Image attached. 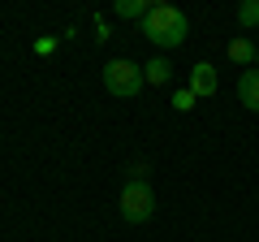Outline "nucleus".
I'll list each match as a JSON object with an SVG mask.
<instances>
[{
	"label": "nucleus",
	"mask_w": 259,
	"mask_h": 242,
	"mask_svg": "<svg viewBox=\"0 0 259 242\" xmlns=\"http://www.w3.org/2000/svg\"><path fill=\"white\" fill-rule=\"evenodd\" d=\"M139 26H143V35H147L156 48H164V52H168V48H182L186 39H190V18H186L177 5H168V0L151 5L147 18H143Z\"/></svg>",
	"instance_id": "f257e3e1"
},
{
	"label": "nucleus",
	"mask_w": 259,
	"mask_h": 242,
	"mask_svg": "<svg viewBox=\"0 0 259 242\" xmlns=\"http://www.w3.org/2000/svg\"><path fill=\"white\" fill-rule=\"evenodd\" d=\"M143 87H147V78H143L139 61H130V56H112V61H104V91H108V95H117V100H134V95H143Z\"/></svg>",
	"instance_id": "f03ea898"
},
{
	"label": "nucleus",
	"mask_w": 259,
	"mask_h": 242,
	"mask_svg": "<svg viewBox=\"0 0 259 242\" xmlns=\"http://www.w3.org/2000/svg\"><path fill=\"white\" fill-rule=\"evenodd\" d=\"M121 216L130 225H147L156 216V190H151L147 177H130L121 186Z\"/></svg>",
	"instance_id": "7ed1b4c3"
},
{
	"label": "nucleus",
	"mask_w": 259,
	"mask_h": 242,
	"mask_svg": "<svg viewBox=\"0 0 259 242\" xmlns=\"http://www.w3.org/2000/svg\"><path fill=\"white\" fill-rule=\"evenodd\" d=\"M186 87H190V91L199 95V100H212V95L221 91L216 65H212V61H194V65H190V83H186Z\"/></svg>",
	"instance_id": "20e7f679"
},
{
	"label": "nucleus",
	"mask_w": 259,
	"mask_h": 242,
	"mask_svg": "<svg viewBox=\"0 0 259 242\" xmlns=\"http://www.w3.org/2000/svg\"><path fill=\"white\" fill-rule=\"evenodd\" d=\"M238 100H242V108L259 112V69H242L238 74Z\"/></svg>",
	"instance_id": "39448f33"
},
{
	"label": "nucleus",
	"mask_w": 259,
	"mask_h": 242,
	"mask_svg": "<svg viewBox=\"0 0 259 242\" xmlns=\"http://www.w3.org/2000/svg\"><path fill=\"white\" fill-rule=\"evenodd\" d=\"M255 56H259V44H250L246 35H238V39H229V61H233V65H242V69H250V65H255Z\"/></svg>",
	"instance_id": "423d86ee"
},
{
	"label": "nucleus",
	"mask_w": 259,
	"mask_h": 242,
	"mask_svg": "<svg viewBox=\"0 0 259 242\" xmlns=\"http://www.w3.org/2000/svg\"><path fill=\"white\" fill-rule=\"evenodd\" d=\"M143 78H147V87H164V83H173V65H168L164 56H151L147 65H143Z\"/></svg>",
	"instance_id": "0eeeda50"
},
{
	"label": "nucleus",
	"mask_w": 259,
	"mask_h": 242,
	"mask_svg": "<svg viewBox=\"0 0 259 242\" xmlns=\"http://www.w3.org/2000/svg\"><path fill=\"white\" fill-rule=\"evenodd\" d=\"M147 0H117V5H112V13H117V18H130V22H143L147 18Z\"/></svg>",
	"instance_id": "6e6552de"
},
{
	"label": "nucleus",
	"mask_w": 259,
	"mask_h": 242,
	"mask_svg": "<svg viewBox=\"0 0 259 242\" xmlns=\"http://www.w3.org/2000/svg\"><path fill=\"white\" fill-rule=\"evenodd\" d=\"M238 26L242 30L259 26V0H242V5H238Z\"/></svg>",
	"instance_id": "1a4fd4ad"
},
{
	"label": "nucleus",
	"mask_w": 259,
	"mask_h": 242,
	"mask_svg": "<svg viewBox=\"0 0 259 242\" xmlns=\"http://www.w3.org/2000/svg\"><path fill=\"white\" fill-rule=\"evenodd\" d=\"M194 100H199V95H194L190 87H177V91H173V100H168V104H173L177 112H190V108H194Z\"/></svg>",
	"instance_id": "9d476101"
},
{
	"label": "nucleus",
	"mask_w": 259,
	"mask_h": 242,
	"mask_svg": "<svg viewBox=\"0 0 259 242\" xmlns=\"http://www.w3.org/2000/svg\"><path fill=\"white\" fill-rule=\"evenodd\" d=\"M35 52H39V56H48V52H56V39H39V44H35Z\"/></svg>",
	"instance_id": "9b49d317"
},
{
	"label": "nucleus",
	"mask_w": 259,
	"mask_h": 242,
	"mask_svg": "<svg viewBox=\"0 0 259 242\" xmlns=\"http://www.w3.org/2000/svg\"><path fill=\"white\" fill-rule=\"evenodd\" d=\"M255 69H259V56H255Z\"/></svg>",
	"instance_id": "f8f14e48"
}]
</instances>
